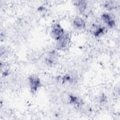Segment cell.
I'll use <instances>...</instances> for the list:
<instances>
[{
    "label": "cell",
    "mask_w": 120,
    "mask_h": 120,
    "mask_svg": "<svg viewBox=\"0 0 120 120\" xmlns=\"http://www.w3.org/2000/svg\"><path fill=\"white\" fill-rule=\"evenodd\" d=\"M29 83L30 91L33 94L35 93L40 87L41 83L40 79L36 75H30L29 78Z\"/></svg>",
    "instance_id": "cell-1"
},
{
    "label": "cell",
    "mask_w": 120,
    "mask_h": 120,
    "mask_svg": "<svg viewBox=\"0 0 120 120\" xmlns=\"http://www.w3.org/2000/svg\"><path fill=\"white\" fill-rule=\"evenodd\" d=\"M51 34L52 38L56 41H58L65 34V31L63 28L59 23L53 24L51 30Z\"/></svg>",
    "instance_id": "cell-2"
},
{
    "label": "cell",
    "mask_w": 120,
    "mask_h": 120,
    "mask_svg": "<svg viewBox=\"0 0 120 120\" xmlns=\"http://www.w3.org/2000/svg\"><path fill=\"white\" fill-rule=\"evenodd\" d=\"M103 22L108 26L113 27L115 24V22L112 17L108 13H104L101 16Z\"/></svg>",
    "instance_id": "cell-3"
},
{
    "label": "cell",
    "mask_w": 120,
    "mask_h": 120,
    "mask_svg": "<svg viewBox=\"0 0 120 120\" xmlns=\"http://www.w3.org/2000/svg\"><path fill=\"white\" fill-rule=\"evenodd\" d=\"M70 39L69 36L65 34L61 38H60L58 42V46L59 48L62 49L66 47L70 43Z\"/></svg>",
    "instance_id": "cell-4"
},
{
    "label": "cell",
    "mask_w": 120,
    "mask_h": 120,
    "mask_svg": "<svg viewBox=\"0 0 120 120\" xmlns=\"http://www.w3.org/2000/svg\"><path fill=\"white\" fill-rule=\"evenodd\" d=\"M73 25L75 28L81 29H83L85 27V22L82 18L77 17L73 21Z\"/></svg>",
    "instance_id": "cell-5"
},
{
    "label": "cell",
    "mask_w": 120,
    "mask_h": 120,
    "mask_svg": "<svg viewBox=\"0 0 120 120\" xmlns=\"http://www.w3.org/2000/svg\"><path fill=\"white\" fill-rule=\"evenodd\" d=\"M75 5L80 12L84 11L87 7L86 2L83 0L77 1L75 3Z\"/></svg>",
    "instance_id": "cell-6"
},
{
    "label": "cell",
    "mask_w": 120,
    "mask_h": 120,
    "mask_svg": "<svg viewBox=\"0 0 120 120\" xmlns=\"http://www.w3.org/2000/svg\"><path fill=\"white\" fill-rule=\"evenodd\" d=\"M105 31V28L103 27H96L93 30V34L95 36L98 37L102 35Z\"/></svg>",
    "instance_id": "cell-7"
},
{
    "label": "cell",
    "mask_w": 120,
    "mask_h": 120,
    "mask_svg": "<svg viewBox=\"0 0 120 120\" xmlns=\"http://www.w3.org/2000/svg\"><path fill=\"white\" fill-rule=\"evenodd\" d=\"M70 101L71 104H73L75 105H77L78 106H79L80 105L81 101H80L79 99L77 97L75 96H70Z\"/></svg>",
    "instance_id": "cell-8"
}]
</instances>
